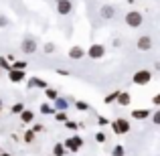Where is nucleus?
Instances as JSON below:
<instances>
[{"instance_id":"cd10ccee","label":"nucleus","mask_w":160,"mask_h":156,"mask_svg":"<svg viewBox=\"0 0 160 156\" xmlns=\"http://www.w3.org/2000/svg\"><path fill=\"white\" fill-rule=\"evenodd\" d=\"M32 140H35V132H32V130H28V132L24 134V142H28V144H31Z\"/></svg>"},{"instance_id":"f8f14e48","label":"nucleus","mask_w":160,"mask_h":156,"mask_svg":"<svg viewBox=\"0 0 160 156\" xmlns=\"http://www.w3.org/2000/svg\"><path fill=\"white\" fill-rule=\"evenodd\" d=\"M20 116V122H24V124H31V122H35V112H32V109H27L24 108L22 112L18 113Z\"/></svg>"},{"instance_id":"c756f323","label":"nucleus","mask_w":160,"mask_h":156,"mask_svg":"<svg viewBox=\"0 0 160 156\" xmlns=\"http://www.w3.org/2000/svg\"><path fill=\"white\" fill-rule=\"evenodd\" d=\"M152 124H156V126L160 124V109H156V112L152 113Z\"/></svg>"},{"instance_id":"72a5a7b5","label":"nucleus","mask_w":160,"mask_h":156,"mask_svg":"<svg viewBox=\"0 0 160 156\" xmlns=\"http://www.w3.org/2000/svg\"><path fill=\"white\" fill-rule=\"evenodd\" d=\"M152 103L154 105H160V95H154V98H152Z\"/></svg>"},{"instance_id":"a878e982","label":"nucleus","mask_w":160,"mask_h":156,"mask_svg":"<svg viewBox=\"0 0 160 156\" xmlns=\"http://www.w3.org/2000/svg\"><path fill=\"white\" fill-rule=\"evenodd\" d=\"M2 69H6V71H10V65H8V61H6V57H0V71Z\"/></svg>"},{"instance_id":"4be33fe9","label":"nucleus","mask_w":160,"mask_h":156,"mask_svg":"<svg viewBox=\"0 0 160 156\" xmlns=\"http://www.w3.org/2000/svg\"><path fill=\"white\" fill-rule=\"evenodd\" d=\"M118 93H120V89H116L113 93L106 95V103H112V102H116V99H118Z\"/></svg>"},{"instance_id":"a211bd4d","label":"nucleus","mask_w":160,"mask_h":156,"mask_svg":"<svg viewBox=\"0 0 160 156\" xmlns=\"http://www.w3.org/2000/svg\"><path fill=\"white\" fill-rule=\"evenodd\" d=\"M75 108H77L79 112H89V103L83 102V99H77V102H75Z\"/></svg>"},{"instance_id":"f704fd0d","label":"nucleus","mask_w":160,"mask_h":156,"mask_svg":"<svg viewBox=\"0 0 160 156\" xmlns=\"http://www.w3.org/2000/svg\"><path fill=\"white\" fill-rule=\"evenodd\" d=\"M57 73L59 75H69V71H67V69H57Z\"/></svg>"},{"instance_id":"f03ea898","label":"nucleus","mask_w":160,"mask_h":156,"mask_svg":"<svg viewBox=\"0 0 160 156\" xmlns=\"http://www.w3.org/2000/svg\"><path fill=\"white\" fill-rule=\"evenodd\" d=\"M132 81L136 83V85H148V83L152 81V71H148V69L136 71V73H134V77H132Z\"/></svg>"},{"instance_id":"f3484780","label":"nucleus","mask_w":160,"mask_h":156,"mask_svg":"<svg viewBox=\"0 0 160 156\" xmlns=\"http://www.w3.org/2000/svg\"><path fill=\"white\" fill-rule=\"evenodd\" d=\"M65 154H67V150L63 148L61 142H57V144L53 146V156H65Z\"/></svg>"},{"instance_id":"9b49d317","label":"nucleus","mask_w":160,"mask_h":156,"mask_svg":"<svg viewBox=\"0 0 160 156\" xmlns=\"http://www.w3.org/2000/svg\"><path fill=\"white\" fill-rule=\"evenodd\" d=\"M99 14H102V18L109 20V18H113V16H116V8H113V6H109V4H103V6H102V10H99Z\"/></svg>"},{"instance_id":"58836bf2","label":"nucleus","mask_w":160,"mask_h":156,"mask_svg":"<svg viewBox=\"0 0 160 156\" xmlns=\"http://www.w3.org/2000/svg\"><path fill=\"white\" fill-rule=\"evenodd\" d=\"M0 108H2V102H0Z\"/></svg>"},{"instance_id":"a19ab883","label":"nucleus","mask_w":160,"mask_h":156,"mask_svg":"<svg viewBox=\"0 0 160 156\" xmlns=\"http://www.w3.org/2000/svg\"><path fill=\"white\" fill-rule=\"evenodd\" d=\"M0 152H2V150H0Z\"/></svg>"},{"instance_id":"9d476101","label":"nucleus","mask_w":160,"mask_h":156,"mask_svg":"<svg viewBox=\"0 0 160 156\" xmlns=\"http://www.w3.org/2000/svg\"><path fill=\"white\" fill-rule=\"evenodd\" d=\"M24 77H27V73H24V71H18V69H10V71H8V79H10L12 83L24 81Z\"/></svg>"},{"instance_id":"393cba45","label":"nucleus","mask_w":160,"mask_h":156,"mask_svg":"<svg viewBox=\"0 0 160 156\" xmlns=\"http://www.w3.org/2000/svg\"><path fill=\"white\" fill-rule=\"evenodd\" d=\"M45 93H47V98H49V99H53V102L59 98V95H57V91H55V89H49V87L45 89Z\"/></svg>"},{"instance_id":"423d86ee","label":"nucleus","mask_w":160,"mask_h":156,"mask_svg":"<svg viewBox=\"0 0 160 156\" xmlns=\"http://www.w3.org/2000/svg\"><path fill=\"white\" fill-rule=\"evenodd\" d=\"M20 49H22L24 55H32V53L37 51V41L32 39V37H27V39L20 43Z\"/></svg>"},{"instance_id":"412c9836","label":"nucleus","mask_w":160,"mask_h":156,"mask_svg":"<svg viewBox=\"0 0 160 156\" xmlns=\"http://www.w3.org/2000/svg\"><path fill=\"white\" fill-rule=\"evenodd\" d=\"M55 120H57V122H63V124H65L69 118H67V113H65V112H55Z\"/></svg>"},{"instance_id":"4468645a","label":"nucleus","mask_w":160,"mask_h":156,"mask_svg":"<svg viewBox=\"0 0 160 156\" xmlns=\"http://www.w3.org/2000/svg\"><path fill=\"white\" fill-rule=\"evenodd\" d=\"M132 118L134 120H146V118H150V109H132Z\"/></svg>"},{"instance_id":"aec40b11","label":"nucleus","mask_w":160,"mask_h":156,"mask_svg":"<svg viewBox=\"0 0 160 156\" xmlns=\"http://www.w3.org/2000/svg\"><path fill=\"white\" fill-rule=\"evenodd\" d=\"M126 154V148L122 144H118V146H113V150H112V156H124Z\"/></svg>"},{"instance_id":"c9c22d12","label":"nucleus","mask_w":160,"mask_h":156,"mask_svg":"<svg viewBox=\"0 0 160 156\" xmlns=\"http://www.w3.org/2000/svg\"><path fill=\"white\" fill-rule=\"evenodd\" d=\"M41 130H43V126H41V124H37L35 128H32V132H41Z\"/></svg>"},{"instance_id":"20e7f679","label":"nucleus","mask_w":160,"mask_h":156,"mask_svg":"<svg viewBox=\"0 0 160 156\" xmlns=\"http://www.w3.org/2000/svg\"><path fill=\"white\" fill-rule=\"evenodd\" d=\"M112 130H113V134H118V136L128 134L130 132V122L126 120V118H118V120L112 122Z\"/></svg>"},{"instance_id":"6ab92c4d","label":"nucleus","mask_w":160,"mask_h":156,"mask_svg":"<svg viewBox=\"0 0 160 156\" xmlns=\"http://www.w3.org/2000/svg\"><path fill=\"white\" fill-rule=\"evenodd\" d=\"M41 113H45V116H49V113H55V108L51 103H43L41 105Z\"/></svg>"},{"instance_id":"4c0bfd02","label":"nucleus","mask_w":160,"mask_h":156,"mask_svg":"<svg viewBox=\"0 0 160 156\" xmlns=\"http://www.w3.org/2000/svg\"><path fill=\"white\" fill-rule=\"evenodd\" d=\"M0 77H2V71H0Z\"/></svg>"},{"instance_id":"5701e85b","label":"nucleus","mask_w":160,"mask_h":156,"mask_svg":"<svg viewBox=\"0 0 160 156\" xmlns=\"http://www.w3.org/2000/svg\"><path fill=\"white\" fill-rule=\"evenodd\" d=\"M24 67H27V63H24V61H14V65H12L10 69H18V71H24Z\"/></svg>"},{"instance_id":"1a4fd4ad","label":"nucleus","mask_w":160,"mask_h":156,"mask_svg":"<svg viewBox=\"0 0 160 156\" xmlns=\"http://www.w3.org/2000/svg\"><path fill=\"white\" fill-rule=\"evenodd\" d=\"M136 47L140 49V51H150V49H152V37H148V35H142L140 39H138Z\"/></svg>"},{"instance_id":"473e14b6","label":"nucleus","mask_w":160,"mask_h":156,"mask_svg":"<svg viewBox=\"0 0 160 156\" xmlns=\"http://www.w3.org/2000/svg\"><path fill=\"white\" fill-rule=\"evenodd\" d=\"M6 24H8V18L6 16H0V28H4Z\"/></svg>"},{"instance_id":"7c9ffc66","label":"nucleus","mask_w":160,"mask_h":156,"mask_svg":"<svg viewBox=\"0 0 160 156\" xmlns=\"http://www.w3.org/2000/svg\"><path fill=\"white\" fill-rule=\"evenodd\" d=\"M45 53H55V43H45Z\"/></svg>"},{"instance_id":"e433bc0d","label":"nucleus","mask_w":160,"mask_h":156,"mask_svg":"<svg viewBox=\"0 0 160 156\" xmlns=\"http://www.w3.org/2000/svg\"><path fill=\"white\" fill-rule=\"evenodd\" d=\"M0 156H12V154H8V152H0Z\"/></svg>"},{"instance_id":"2eb2a0df","label":"nucleus","mask_w":160,"mask_h":156,"mask_svg":"<svg viewBox=\"0 0 160 156\" xmlns=\"http://www.w3.org/2000/svg\"><path fill=\"white\" fill-rule=\"evenodd\" d=\"M118 105H130V102H132V98H130V93L128 91H120L118 93Z\"/></svg>"},{"instance_id":"dca6fc26","label":"nucleus","mask_w":160,"mask_h":156,"mask_svg":"<svg viewBox=\"0 0 160 156\" xmlns=\"http://www.w3.org/2000/svg\"><path fill=\"white\" fill-rule=\"evenodd\" d=\"M28 87H41V89H47V83L43 81V79H39V77H31L28 79Z\"/></svg>"},{"instance_id":"c85d7f7f","label":"nucleus","mask_w":160,"mask_h":156,"mask_svg":"<svg viewBox=\"0 0 160 156\" xmlns=\"http://www.w3.org/2000/svg\"><path fill=\"white\" fill-rule=\"evenodd\" d=\"M95 140H98L99 144H103V142L108 140V136H106V134H103V132H98V134H95Z\"/></svg>"},{"instance_id":"f257e3e1","label":"nucleus","mask_w":160,"mask_h":156,"mask_svg":"<svg viewBox=\"0 0 160 156\" xmlns=\"http://www.w3.org/2000/svg\"><path fill=\"white\" fill-rule=\"evenodd\" d=\"M126 24H128L130 28H138V27H142V23H144V16H142V12H138V10H130V12H126Z\"/></svg>"},{"instance_id":"39448f33","label":"nucleus","mask_w":160,"mask_h":156,"mask_svg":"<svg viewBox=\"0 0 160 156\" xmlns=\"http://www.w3.org/2000/svg\"><path fill=\"white\" fill-rule=\"evenodd\" d=\"M85 55H87L89 59H93V61H95V59H102L103 55H106V47H103V45H99V43H93V45H91V47L85 51Z\"/></svg>"},{"instance_id":"bb28decb","label":"nucleus","mask_w":160,"mask_h":156,"mask_svg":"<svg viewBox=\"0 0 160 156\" xmlns=\"http://www.w3.org/2000/svg\"><path fill=\"white\" fill-rule=\"evenodd\" d=\"M65 128H69V130H79V124H77V122L67 120V122H65Z\"/></svg>"},{"instance_id":"79ce46f5","label":"nucleus","mask_w":160,"mask_h":156,"mask_svg":"<svg viewBox=\"0 0 160 156\" xmlns=\"http://www.w3.org/2000/svg\"><path fill=\"white\" fill-rule=\"evenodd\" d=\"M57 2H59V0H57Z\"/></svg>"},{"instance_id":"0eeeda50","label":"nucleus","mask_w":160,"mask_h":156,"mask_svg":"<svg viewBox=\"0 0 160 156\" xmlns=\"http://www.w3.org/2000/svg\"><path fill=\"white\" fill-rule=\"evenodd\" d=\"M71 10H73V4H71V0H59L57 2V12L63 16L71 14Z\"/></svg>"},{"instance_id":"6e6552de","label":"nucleus","mask_w":160,"mask_h":156,"mask_svg":"<svg viewBox=\"0 0 160 156\" xmlns=\"http://www.w3.org/2000/svg\"><path fill=\"white\" fill-rule=\"evenodd\" d=\"M67 57H69V59H73V61H79V59H83V57H85V49H83V47H79V45H75V47H71V49H69Z\"/></svg>"},{"instance_id":"ea45409f","label":"nucleus","mask_w":160,"mask_h":156,"mask_svg":"<svg viewBox=\"0 0 160 156\" xmlns=\"http://www.w3.org/2000/svg\"><path fill=\"white\" fill-rule=\"evenodd\" d=\"M0 112H2V108H0Z\"/></svg>"},{"instance_id":"7ed1b4c3","label":"nucleus","mask_w":160,"mask_h":156,"mask_svg":"<svg viewBox=\"0 0 160 156\" xmlns=\"http://www.w3.org/2000/svg\"><path fill=\"white\" fill-rule=\"evenodd\" d=\"M61 144H63V148L69 150V152H79V148L83 146V138L81 136H71V138H67L65 142H61Z\"/></svg>"},{"instance_id":"2f4dec72","label":"nucleus","mask_w":160,"mask_h":156,"mask_svg":"<svg viewBox=\"0 0 160 156\" xmlns=\"http://www.w3.org/2000/svg\"><path fill=\"white\" fill-rule=\"evenodd\" d=\"M98 124H99V126H108L109 120H108V118H103V116H98Z\"/></svg>"},{"instance_id":"b1692460","label":"nucleus","mask_w":160,"mask_h":156,"mask_svg":"<svg viewBox=\"0 0 160 156\" xmlns=\"http://www.w3.org/2000/svg\"><path fill=\"white\" fill-rule=\"evenodd\" d=\"M22 109H24V103H14V105L10 108V112H12V113H20Z\"/></svg>"},{"instance_id":"ddd939ff","label":"nucleus","mask_w":160,"mask_h":156,"mask_svg":"<svg viewBox=\"0 0 160 156\" xmlns=\"http://www.w3.org/2000/svg\"><path fill=\"white\" fill-rule=\"evenodd\" d=\"M55 112H67V108H69V102H67L65 98H57L55 99Z\"/></svg>"}]
</instances>
